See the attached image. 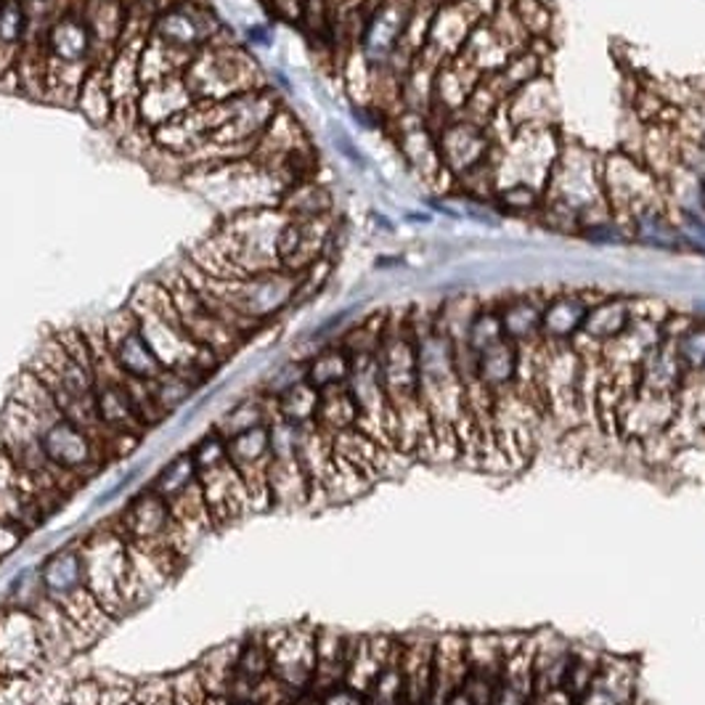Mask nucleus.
I'll return each instance as SVG.
<instances>
[{"label": "nucleus", "mask_w": 705, "mask_h": 705, "mask_svg": "<svg viewBox=\"0 0 705 705\" xmlns=\"http://www.w3.org/2000/svg\"><path fill=\"white\" fill-rule=\"evenodd\" d=\"M125 308L136 316L144 340L149 342L151 351L162 361L164 369L186 374L196 385H205L224 366V361L218 355L200 348L186 334L168 289H164V284L157 276L144 282L141 287L133 292Z\"/></svg>", "instance_id": "nucleus-1"}, {"label": "nucleus", "mask_w": 705, "mask_h": 705, "mask_svg": "<svg viewBox=\"0 0 705 705\" xmlns=\"http://www.w3.org/2000/svg\"><path fill=\"white\" fill-rule=\"evenodd\" d=\"M37 570H41L43 592L67 618L78 650L82 645H91L106 632V626L114 624V618L106 615V610L93 600L91 589H88L78 542L48 552Z\"/></svg>", "instance_id": "nucleus-2"}, {"label": "nucleus", "mask_w": 705, "mask_h": 705, "mask_svg": "<svg viewBox=\"0 0 705 705\" xmlns=\"http://www.w3.org/2000/svg\"><path fill=\"white\" fill-rule=\"evenodd\" d=\"M189 451H192L196 478H200L202 493H205V504L215 531L239 523L247 514H255L250 491L228 462L226 437L218 430L209 428L205 435L196 437Z\"/></svg>", "instance_id": "nucleus-3"}, {"label": "nucleus", "mask_w": 705, "mask_h": 705, "mask_svg": "<svg viewBox=\"0 0 705 705\" xmlns=\"http://www.w3.org/2000/svg\"><path fill=\"white\" fill-rule=\"evenodd\" d=\"M82 573L93 600L106 610L110 618H123L128 613V581H130V544L117 525H101L78 538Z\"/></svg>", "instance_id": "nucleus-4"}, {"label": "nucleus", "mask_w": 705, "mask_h": 705, "mask_svg": "<svg viewBox=\"0 0 705 705\" xmlns=\"http://www.w3.org/2000/svg\"><path fill=\"white\" fill-rule=\"evenodd\" d=\"M600 181L610 218L632 237V220L641 209L666 205L660 194L658 178L647 170L634 146H618L613 151H602ZM669 207V205H666Z\"/></svg>", "instance_id": "nucleus-5"}, {"label": "nucleus", "mask_w": 705, "mask_h": 705, "mask_svg": "<svg viewBox=\"0 0 705 705\" xmlns=\"http://www.w3.org/2000/svg\"><path fill=\"white\" fill-rule=\"evenodd\" d=\"M377 366L390 401L393 417L419 406V361L417 340L409 316H387L383 342L377 348Z\"/></svg>", "instance_id": "nucleus-6"}, {"label": "nucleus", "mask_w": 705, "mask_h": 705, "mask_svg": "<svg viewBox=\"0 0 705 705\" xmlns=\"http://www.w3.org/2000/svg\"><path fill=\"white\" fill-rule=\"evenodd\" d=\"M157 278H160L164 289H168L170 300L175 305L178 319H181L183 329H186V334L192 337L196 345L218 355L224 364L247 345L245 337L234 332L228 323L220 321L218 316L207 308V303L202 300V295L194 289V284L183 276L181 269L168 271V276Z\"/></svg>", "instance_id": "nucleus-7"}, {"label": "nucleus", "mask_w": 705, "mask_h": 705, "mask_svg": "<svg viewBox=\"0 0 705 705\" xmlns=\"http://www.w3.org/2000/svg\"><path fill=\"white\" fill-rule=\"evenodd\" d=\"M316 632L319 626L295 624L260 632L269 650L271 676L297 695L314 690L316 676Z\"/></svg>", "instance_id": "nucleus-8"}, {"label": "nucleus", "mask_w": 705, "mask_h": 705, "mask_svg": "<svg viewBox=\"0 0 705 705\" xmlns=\"http://www.w3.org/2000/svg\"><path fill=\"white\" fill-rule=\"evenodd\" d=\"M120 533L128 538L130 546L146 552H170V555L183 557L175 546V528L173 514H170L168 501L160 493L144 486L125 501L123 512L114 520Z\"/></svg>", "instance_id": "nucleus-9"}, {"label": "nucleus", "mask_w": 705, "mask_h": 705, "mask_svg": "<svg viewBox=\"0 0 705 705\" xmlns=\"http://www.w3.org/2000/svg\"><path fill=\"white\" fill-rule=\"evenodd\" d=\"M46 663V647L35 613L0 605V676L30 679Z\"/></svg>", "instance_id": "nucleus-10"}, {"label": "nucleus", "mask_w": 705, "mask_h": 705, "mask_svg": "<svg viewBox=\"0 0 705 705\" xmlns=\"http://www.w3.org/2000/svg\"><path fill=\"white\" fill-rule=\"evenodd\" d=\"M101 332H104L112 361L125 377L138 379V383H155L164 372L162 361L157 359L155 351L149 348V342L144 340L141 329H138L136 323V316H133L128 308L117 310L110 319H104Z\"/></svg>", "instance_id": "nucleus-11"}, {"label": "nucleus", "mask_w": 705, "mask_h": 705, "mask_svg": "<svg viewBox=\"0 0 705 705\" xmlns=\"http://www.w3.org/2000/svg\"><path fill=\"white\" fill-rule=\"evenodd\" d=\"M228 462L239 473V478L245 480L247 491H250L252 507L255 512H269V467H271V437L269 424H260L255 430L234 435L226 441Z\"/></svg>", "instance_id": "nucleus-12"}, {"label": "nucleus", "mask_w": 705, "mask_h": 705, "mask_svg": "<svg viewBox=\"0 0 705 705\" xmlns=\"http://www.w3.org/2000/svg\"><path fill=\"white\" fill-rule=\"evenodd\" d=\"M437 138V155H441L443 170L454 178L467 175L491 155L493 141L491 133L482 125L469 123L465 117H451L441 130L435 133Z\"/></svg>", "instance_id": "nucleus-13"}, {"label": "nucleus", "mask_w": 705, "mask_h": 705, "mask_svg": "<svg viewBox=\"0 0 705 705\" xmlns=\"http://www.w3.org/2000/svg\"><path fill=\"white\" fill-rule=\"evenodd\" d=\"M676 396H660V393L637 387L632 396L621 401L618 411H615V424H618V433L624 441L641 443L647 437L663 433L676 417Z\"/></svg>", "instance_id": "nucleus-14"}, {"label": "nucleus", "mask_w": 705, "mask_h": 705, "mask_svg": "<svg viewBox=\"0 0 705 705\" xmlns=\"http://www.w3.org/2000/svg\"><path fill=\"white\" fill-rule=\"evenodd\" d=\"M478 22L480 19L475 16L465 3H459V0H454V3H446V5H435L428 43H424V48L419 50L417 59L435 69L446 65L451 59H456L462 46H465L467 35L473 33V27Z\"/></svg>", "instance_id": "nucleus-15"}, {"label": "nucleus", "mask_w": 705, "mask_h": 705, "mask_svg": "<svg viewBox=\"0 0 705 705\" xmlns=\"http://www.w3.org/2000/svg\"><path fill=\"white\" fill-rule=\"evenodd\" d=\"M48 61H65V65H93L96 41L91 30L78 14V0L61 5L59 14L50 19L46 33Z\"/></svg>", "instance_id": "nucleus-16"}, {"label": "nucleus", "mask_w": 705, "mask_h": 705, "mask_svg": "<svg viewBox=\"0 0 705 705\" xmlns=\"http://www.w3.org/2000/svg\"><path fill=\"white\" fill-rule=\"evenodd\" d=\"M507 123L512 130L523 128H555L560 117V99L552 75H542L525 88L514 91L504 104Z\"/></svg>", "instance_id": "nucleus-17"}, {"label": "nucleus", "mask_w": 705, "mask_h": 705, "mask_svg": "<svg viewBox=\"0 0 705 705\" xmlns=\"http://www.w3.org/2000/svg\"><path fill=\"white\" fill-rule=\"evenodd\" d=\"M437 634L414 632L398 637L403 671V705H428L433 690V652Z\"/></svg>", "instance_id": "nucleus-18"}, {"label": "nucleus", "mask_w": 705, "mask_h": 705, "mask_svg": "<svg viewBox=\"0 0 705 705\" xmlns=\"http://www.w3.org/2000/svg\"><path fill=\"white\" fill-rule=\"evenodd\" d=\"M196 104L194 93L189 91L183 75H173V78L155 82V86L138 88L136 96V120L138 128L151 133L157 125L168 123L175 114L192 110Z\"/></svg>", "instance_id": "nucleus-19"}, {"label": "nucleus", "mask_w": 705, "mask_h": 705, "mask_svg": "<svg viewBox=\"0 0 705 705\" xmlns=\"http://www.w3.org/2000/svg\"><path fill=\"white\" fill-rule=\"evenodd\" d=\"M639 669L634 660L605 656L602 658L600 673L589 690L578 697L576 705H637L639 687H637Z\"/></svg>", "instance_id": "nucleus-20"}, {"label": "nucleus", "mask_w": 705, "mask_h": 705, "mask_svg": "<svg viewBox=\"0 0 705 705\" xmlns=\"http://www.w3.org/2000/svg\"><path fill=\"white\" fill-rule=\"evenodd\" d=\"M469 673L465 634H437L433 652V690L428 705H446L462 690Z\"/></svg>", "instance_id": "nucleus-21"}, {"label": "nucleus", "mask_w": 705, "mask_h": 705, "mask_svg": "<svg viewBox=\"0 0 705 705\" xmlns=\"http://www.w3.org/2000/svg\"><path fill=\"white\" fill-rule=\"evenodd\" d=\"M398 647V637L390 634H366V637H353L351 660H348L345 684H351L353 690L369 695V690L377 682V676L383 673L387 660L393 658Z\"/></svg>", "instance_id": "nucleus-22"}, {"label": "nucleus", "mask_w": 705, "mask_h": 705, "mask_svg": "<svg viewBox=\"0 0 705 705\" xmlns=\"http://www.w3.org/2000/svg\"><path fill=\"white\" fill-rule=\"evenodd\" d=\"M308 475L300 465V456H271L269 467V499L271 510H300L310 504Z\"/></svg>", "instance_id": "nucleus-23"}, {"label": "nucleus", "mask_w": 705, "mask_h": 705, "mask_svg": "<svg viewBox=\"0 0 705 705\" xmlns=\"http://www.w3.org/2000/svg\"><path fill=\"white\" fill-rule=\"evenodd\" d=\"M596 300H589L587 292H560L549 297L544 308L542 337L546 342H570L583 329L589 308Z\"/></svg>", "instance_id": "nucleus-24"}, {"label": "nucleus", "mask_w": 705, "mask_h": 705, "mask_svg": "<svg viewBox=\"0 0 705 705\" xmlns=\"http://www.w3.org/2000/svg\"><path fill=\"white\" fill-rule=\"evenodd\" d=\"M514 54H518V50L493 30V24L488 22V19H480L473 27V33L467 35L465 46L459 50V59L465 61L467 67H473L480 78H486V75L499 72Z\"/></svg>", "instance_id": "nucleus-25"}, {"label": "nucleus", "mask_w": 705, "mask_h": 705, "mask_svg": "<svg viewBox=\"0 0 705 705\" xmlns=\"http://www.w3.org/2000/svg\"><path fill=\"white\" fill-rule=\"evenodd\" d=\"M687 366L679 359L676 345L671 340H660L647 359L639 366V385L641 390L660 393V396H676L682 390Z\"/></svg>", "instance_id": "nucleus-26"}, {"label": "nucleus", "mask_w": 705, "mask_h": 705, "mask_svg": "<svg viewBox=\"0 0 705 705\" xmlns=\"http://www.w3.org/2000/svg\"><path fill=\"white\" fill-rule=\"evenodd\" d=\"M351 647V634H342L337 628H319L316 632V676L310 692H323L345 682Z\"/></svg>", "instance_id": "nucleus-27"}, {"label": "nucleus", "mask_w": 705, "mask_h": 705, "mask_svg": "<svg viewBox=\"0 0 705 705\" xmlns=\"http://www.w3.org/2000/svg\"><path fill=\"white\" fill-rule=\"evenodd\" d=\"M546 300L538 295H514L499 308L501 329L504 337L514 345H531L542 340V321H544Z\"/></svg>", "instance_id": "nucleus-28"}, {"label": "nucleus", "mask_w": 705, "mask_h": 705, "mask_svg": "<svg viewBox=\"0 0 705 705\" xmlns=\"http://www.w3.org/2000/svg\"><path fill=\"white\" fill-rule=\"evenodd\" d=\"M533 637H536V658H533V682H536V690L533 692L562 687L573 641H568L557 632H538Z\"/></svg>", "instance_id": "nucleus-29"}, {"label": "nucleus", "mask_w": 705, "mask_h": 705, "mask_svg": "<svg viewBox=\"0 0 705 705\" xmlns=\"http://www.w3.org/2000/svg\"><path fill=\"white\" fill-rule=\"evenodd\" d=\"M634 310H632V297L626 295H602L592 308H589L587 321H583L581 334H587L589 340L605 342L618 337L624 329L632 323Z\"/></svg>", "instance_id": "nucleus-30"}, {"label": "nucleus", "mask_w": 705, "mask_h": 705, "mask_svg": "<svg viewBox=\"0 0 705 705\" xmlns=\"http://www.w3.org/2000/svg\"><path fill=\"white\" fill-rule=\"evenodd\" d=\"M372 486L374 482L361 469H355L345 459L334 456L329 473L323 475V480L310 493V501H316V497H319L323 499V504H348V501L364 497Z\"/></svg>", "instance_id": "nucleus-31"}, {"label": "nucleus", "mask_w": 705, "mask_h": 705, "mask_svg": "<svg viewBox=\"0 0 705 705\" xmlns=\"http://www.w3.org/2000/svg\"><path fill=\"white\" fill-rule=\"evenodd\" d=\"M314 424L329 441L359 424V409H355L348 385H332L319 390V409H316Z\"/></svg>", "instance_id": "nucleus-32"}, {"label": "nucleus", "mask_w": 705, "mask_h": 705, "mask_svg": "<svg viewBox=\"0 0 705 705\" xmlns=\"http://www.w3.org/2000/svg\"><path fill=\"white\" fill-rule=\"evenodd\" d=\"M518 361L520 348L504 337L497 345L478 353V379L493 396H499V393L510 390L518 379Z\"/></svg>", "instance_id": "nucleus-33"}, {"label": "nucleus", "mask_w": 705, "mask_h": 705, "mask_svg": "<svg viewBox=\"0 0 705 705\" xmlns=\"http://www.w3.org/2000/svg\"><path fill=\"white\" fill-rule=\"evenodd\" d=\"M273 419V401L263 393H252V396L239 398L237 403H231L228 409L213 422V430H218L220 435L234 437L247 433V430H255L260 424H269Z\"/></svg>", "instance_id": "nucleus-34"}, {"label": "nucleus", "mask_w": 705, "mask_h": 705, "mask_svg": "<svg viewBox=\"0 0 705 705\" xmlns=\"http://www.w3.org/2000/svg\"><path fill=\"white\" fill-rule=\"evenodd\" d=\"M106 75H110V67H91L88 78L82 80L80 86V99H78V112L93 128H110L112 114H114V99L110 93V86H106Z\"/></svg>", "instance_id": "nucleus-35"}, {"label": "nucleus", "mask_w": 705, "mask_h": 705, "mask_svg": "<svg viewBox=\"0 0 705 705\" xmlns=\"http://www.w3.org/2000/svg\"><path fill=\"white\" fill-rule=\"evenodd\" d=\"M348 377H351V355H348L340 342L323 345L321 351H316L310 359H305V379H308L316 390H323V387L332 385H345Z\"/></svg>", "instance_id": "nucleus-36"}, {"label": "nucleus", "mask_w": 705, "mask_h": 705, "mask_svg": "<svg viewBox=\"0 0 705 705\" xmlns=\"http://www.w3.org/2000/svg\"><path fill=\"white\" fill-rule=\"evenodd\" d=\"M273 401V417L284 419V422L297 424V428H305V424H314L316 409H319V390L308 383V379H300L287 390L278 393Z\"/></svg>", "instance_id": "nucleus-37"}, {"label": "nucleus", "mask_w": 705, "mask_h": 705, "mask_svg": "<svg viewBox=\"0 0 705 705\" xmlns=\"http://www.w3.org/2000/svg\"><path fill=\"white\" fill-rule=\"evenodd\" d=\"M467 666L473 676L501 679V666H504V645L501 634H467L465 637Z\"/></svg>", "instance_id": "nucleus-38"}, {"label": "nucleus", "mask_w": 705, "mask_h": 705, "mask_svg": "<svg viewBox=\"0 0 705 705\" xmlns=\"http://www.w3.org/2000/svg\"><path fill=\"white\" fill-rule=\"evenodd\" d=\"M200 480L196 478V467H194V459H192V451H178V454L170 456L164 465L157 469V475L151 478L146 486L151 488L155 493H160L164 501L181 497L186 488H192L194 482Z\"/></svg>", "instance_id": "nucleus-39"}, {"label": "nucleus", "mask_w": 705, "mask_h": 705, "mask_svg": "<svg viewBox=\"0 0 705 705\" xmlns=\"http://www.w3.org/2000/svg\"><path fill=\"white\" fill-rule=\"evenodd\" d=\"M239 645L241 641H228V645H220L215 647V650L205 652V656L200 658V663H194L207 692H213V695H228L234 669H237Z\"/></svg>", "instance_id": "nucleus-40"}, {"label": "nucleus", "mask_w": 705, "mask_h": 705, "mask_svg": "<svg viewBox=\"0 0 705 705\" xmlns=\"http://www.w3.org/2000/svg\"><path fill=\"white\" fill-rule=\"evenodd\" d=\"M200 387L202 385H196L194 379L186 377V374H178V372H170V369H164L160 377L155 379V383H149L151 398H155L157 409L162 411L164 419H168L170 414H175L178 409H183V406L192 401Z\"/></svg>", "instance_id": "nucleus-41"}, {"label": "nucleus", "mask_w": 705, "mask_h": 705, "mask_svg": "<svg viewBox=\"0 0 705 705\" xmlns=\"http://www.w3.org/2000/svg\"><path fill=\"white\" fill-rule=\"evenodd\" d=\"M602 658H605V652H600L596 647L576 645L573 641V650H570L568 671H565L562 687L568 690L576 701L589 690V684H592L596 673H600Z\"/></svg>", "instance_id": "nucleus-42"}, {"label": "nucleus", "mask_w": 705, "mask_h": 705, "mask_svg": "<svg viewBox=\"0 0 705 705\" xmlns=\"http://www.w3.org/2000/svg\"><path fill=\"white\" fill-rule=\"evenodd\" d=\"M504 5H510L514 19L531 41H549L552 30H555V11L544 0H510Z\"/></svg>", "instance_id": "nucleus-43"}, {"label": "nucleus", "mask_w": 705, "mask_h": 705, "mask_svg": "<svg viewBox=\"0 0 705 705\" xmlns=\"http://www.w3.org/2000/svg\"><path fill=\"white\" fill-rule=\"evenodd\" d=\"M43 600H46V592H43L41 570H37V565H33V568L19 570V573L11 578L9 589H5L3 605L30 610V613H33V610L41 605Z\"/></svg>", "instance_id": "nucleus-44"}, {"label": "nucleus", "mask_w": 705, "mask_h": 705, "mask_svg": "<svg viewBox=\"0 0 705 705\" xmlns=\"http://www.w3.org/2000/svg\"><path fill=\"white\" fill-rule=\"evenodd\" d=\"M30 27H33V16H30V5L24 0H3L0 3V43L22 46L27 41Z\"/></svg>", "instance_id": "nucleus-45"}, {"label": "nucleus", "mask_w": 705, "mask_h": 705, "mask_svg": "<svg viewBox=\"0 0 705 705\" xmlns=\"http://www.w3.org/2000/svg\"><path fill=\"white\" fill-rule=\"evenodd\" d=\"M504 340V329H501V319H499V308H482L475 314L473 323H469L467 332V348L475 355L488 351L491 345Z\"/></svg>", "instance_id": "nucleus-46"}, {"label": "nucleus", "mask_w": 705, "mask_h": 705, "mask_svg": "<svg viewBox=\"0 0 705 705\" xmlns=\"http://www.w3.org/2000/svg\"><path fill=\"white\" fill-rule=\"evenodd\" d=\"M493 202L514 215H538L544 205V192H538L533 186H523V183H514V186L499 189L493 194Z\"/></svg>", "instance_id": "nucleus-47"}, {"label": "nucleus", "mask_w": 705, "mask_h": 705, "mask_svg": "<svg viewBox=\"0 0 705 705\" xmlns=\"http://www.w3.org/2000/svg\"><path fill=\"white\" fill-rule=\"evenodd\" d=\"M676 353L682 359V364L687 366V372H703L705 366V321L697 319L692 327L679 337L676 342Z\"/></svg>", "instance_id": "nucleus-48"}, {"label": "nucleus", "mask_w": 705, "mask_h": 705, "mask_svg": "<svg viewBox=\"0 0 705 705\" xmlns=\"http://www.w3.org/2000/svg\"><path fill=\"white\" fill-rule=\"evenodd\" d=\"M671 473H676L682 480L705 482V443L684 446L669 465Z\"/></svg>", "instance_id": "nucleus-49"}, {"label": "nucleus", "mask_w": 705, "mask_h": 705, "mask_svg": "<svg viewBox=\"0 0 705 705\" xmlns=\"http://www.w3.org/2000/svg\"><path fill=\"white\" fill-rule=\"evenodd\" d=\"M316 695L321 697V705H369L366 701L364 692L353 690L351 684H334V687L323 690V692H316Z\"/></svg>", "instance_id": "nucleus-50"}, {"label": "nucleus", "mask_w": 705, "mask_h": 705, "mask_svg": "<svg viewBox=\"0 0 705 705\" xmlns=\"http://www.w3.org/2000/svg\"><path fill=\"white\" fill-rule=\"evenodd\" d=\"M24 538L27 536H24L22 531L14 528L11 523H5V520H0V565L14 555L19 546H22Z\"/></svg>", "instance_id": "nucleus-51"}, {"label": "nucleus", "mask_w": 705, "mask_h": 705, "mask_svg": "<svg viewBox=\"0 0 705 705\" xmlns=\"http://www.w3.org/2000/svg\"><path fill=\"white\" fill-rule=\"evenodd\" d=\"M576 703H578L576 697L565 687L533 692V701H531V705H576Z\"/></svg>", "instance_id": "nucleus-52"}, {"label": "nucleus", "mask_w": 705, "mask_h": 705, "mask_svg": "<svg viewBox=\"0 0 705 705\" xmlns=\"http://www.w3.org/2000/svg\"><path fill=\"white\" fill-rule=\"evenodd\" d=\"M459 3H465L478 19H491L504 5L501 0H459Z\"/></svg>", "instance_id": "nucleus-53"}, {"label": "nucleus", "mask_w": 705, "mask_h": 705, "mask_svg": "<svg viewBox=\"0 0 705 705\" xmlns=\"http://www.w3.org/2000/svg\"><path fill=\"white\" fill-rule=\"evenodd\" d=\"M292 705H321V697L316 695V692H303V695L295 697V703Z\"/></svg>", "instance_id": "nucleus-54"}, {"label": "nucleus", "mask_w": 705, "mask_h": 705, "mask_svg": "<svg viewBox=\"0 0 705 705\" xmlns=\"http://www.w3.org/2000/svg\"><path fill=\"white\" fill-rule=\"evenodd\" d=\"M446 705H475L473 701H469V697L465 695V692H456V695H451L448 697V701H446Z\"/></svg>", "instance_id": "nucleus-55"}, {"label": "nucleus", "mask_w": 705, "mask_h": 705, "mask_svg": "<svg viewBox=\"0 0 705 705\" xmlns=\"http://www.w3.org/2000/svg\"><path fill=\"white\" fill-rule=\"evenodd\" d=\"M228 705H255L252 701H231Z\"/></svg>", "instance_id": "nucleus-56"}, {"label": "nucleus", "mask_w": 705, "mask_h": 705, "mask_svg": "<svg viewBox=\"0 0 705 705\" xmlns=\"http://www.w3.org/2000/svg\"><path fill=\"white\" fill-rule=\"evenodd\" d=\"M160 705H181V703H175V701H173V697H164V701H162Z\"/></svg>", "instance_id": "nucleus-57"}, {"label": "nucleus", "mask_w": 705, "mask_h": 705, "mask_svg": "<svg viewBox=\"0 0 705 705\" xmlns=\"http://www.w3.org/2000/svg\"><path fill=\"white\" fill-rule=\"evenodd\" d=\"M61 705H75V703H69V701H65V703H61Z\"/></svg>", "instance_id": "nucleus-58"}, {"label": "nucleus", "mask_w": 705, "mask_h": 705, "mask_svg": "<svg viewBox=\"0 0 705 705\" xmlns=\"http://www.w3.org/2000/svg\"><path fill=\"white\" fill-rule=\"evenodd\" d=\"M501 3H510V0H501Z\"/></svg>", "instance_id": "nucleus-59"}, {"label": "nucleus", "mask_w": 705, "mask_h": 705, "mask_svg": "<svg viewBox=\"0 0 705 705\" xmlns=\"http://www.w3.org/2000/svg\"><path fill=\"white\" fill-rule=\"evenodd\" d=\"M703 374H705V366H703Z\"/></svg>", "instance_id": "nucleus-60"}, {"label": "nucleus", "mask_w": 705, "mask_h": 705, "mask_svg": "<svg viewBox=\"0 0 705 705\" xmlns=\"http://www.w3.org/2000/svg\"><path fill=\"white\" fill-rule=\"evenodd\" d=\"M0 679H3V676H0Z\"/></svg>", "instance_id": "nucleus-61"}]
</instances>
